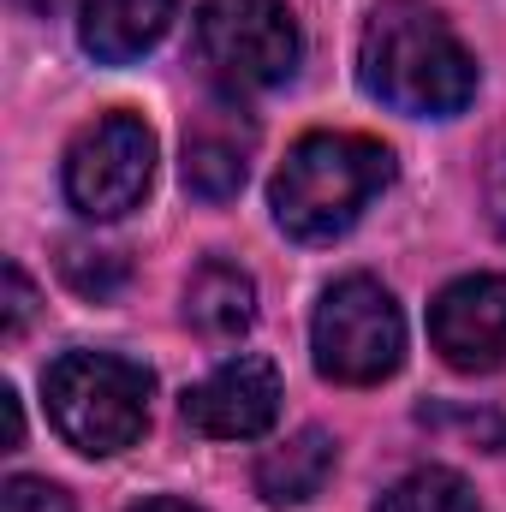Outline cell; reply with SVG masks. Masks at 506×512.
I'll return each instance as SVG.
<instances>
[{
    "mask_svg": "<svg viewBox=\"0 0 506 512\" xmlns=\"http://www.w3.org/2000/svg\"><path fill=\"white\" fill-rule=\"evenodd\" d=\"M358 84L411 120H453L477 96V60L429 0H381L358 42Z\"/></svg>",
    "mask_w": 506,
    "mask_h": 512,
    "instance_id": "1",
    "label": "cell"
},
{
    "mask_svg": "<svg viewBox=\"0 0 506 512\" xmlns=\"http://www.w3.org/2000/svg\"><path fill=\"white\" fill-rule=\"evenodd\" d=\"M393 185V149L364 131H310L274 173V227L298 245H328Z\"/></svg>",
    "mask_w": 506,
    "mask_h": 512,
    "instance_id": "2",
    "label": "cell"
},
{
    "mask_svg": "<svg viewBox=\"0 0 506 512\" xmlns=\"http://www.w3.org/2000/svg\"><path fill=\"white\" fill-rule=\"evenodd\" d=\"M42 393H48L54 429L78 453L108 459V453H126L131 441L149 429L155 376L143 364L120 358V352H66V358L48 364Z\"/></svg>",
    "mask_w": 506,
    "mask_h": 512,
    "instance_id": "3",
    "label": "cell"
},
{
    "mask_svg": "<svg viewBox=\"0 0 506 512\" xmlns=\"http://www.w3.org/2000/svg\"><path fill=\"white\" fill-rule=\"evenodd\" d=\"M316 370L340 387H376L405 364V316L370 274H346L322 292L310 322Z\"/></svg>",
    "mask_w": 506,
    "mask_h": 512,
    "instance_id": "4",
    "label": "cell"
},
{
    "mask_svg": "<svg viewBox=\"0 0 506 512\" xmlns=\"http://www.w3.org/2000/svg\"><path fill=\"white\" fill-rule=\"evenodd\" d=\"M197 60L233 96L274 90L298 72L304 36L286 0H203L197 6Z\"/></svg>",
    "mask_w": 506,
    "mask_h": 512,
    "instance_id": "5",
    "label": "cell"
},
{
    "mask_svg": "<svg viewBox=\"0 0 506 512\" xmlns=\"http://www.w3.org/2000/svg\"><path fill=\"white\" fill-rule=\"evenodd\" d=\"M155 179V131L137 114H102L66 149V197L90 221H120L143 203Z\"/></svg>",
    "mask_w": 506,
    "mask_h": 512,
    "instance_id": "6",
    "label": "cell"
},
{
    "mask_svg": "<svg viewBox=\"0 0 506 512\" xmlns=\"http://www.w3.org/2000/svg\"><path fill=\"white\" fill-rule=\"evenodd\" d=\"M429 340L465 376L501 370L506 364V274H465V280L441 286L435 304H429Z\"/></svg>",
    "mask_w": 506,
    "mask_h": 512,
    "instance_id": "7",
    "label": "cell"
},
{
    "mask_svg": "<svg viewBox=\"0 0 506 512\" xmlns=\"http://www.w3.org/2000/svg\"><path fill=\"white\" fill-rule=\"evenodd\" d=\"M280 417V370L256 352L227 358L185 393V423L209 441H256Z\"/></svg>",
    "mask_w": 506,
    "mask_h": 512,
    "instance_id": "8",
    "label": "cell"
},
{
    "mask_svg": "<svg viewBox=\"0 0 506 512\" xmlns=\"http://www.w3.org/2000/svg\"><path fill=\"white\" fill-rule=\"evenodd\" d=\"M173 12L179 0H84L78 42L102 66H126V60H143L173 30Z\"/></svg>",
    "mask_w": 506,
    "mask_h": 512,
    "instance_id": "9",
    "label": "cell"
},
{
    "mask_svg": "<svg viewBox=\"0 0 506 512\" xmlns=\"http://www.w3.org/2000/svg\"><path fill=\"white\" fill-rule=\"evenodd\" d=\"M185 322H191L203 340H239V334H251L256 280L239 262L209 256V262L191 274V286H185Z\"/></svg>",
    "mask_w": 506,
    "mask_h": 512,
    "instance_id": "10",
    "label": "cell"
},
{
    "mask_svg": "<svg viewBox=\"0 0 506 512\" xmlns=\"http://www.w3.org/2000/svg\"><path fill=\"white\" fill-rule=\"evenodd\" d=\"M328 477H334V435L328 429H298L292 441H280L256 459V495L268 507H304L322 495Z\"/></svg>",
    "mask_w": 506,
    "mask_h": 512,
    "instance_id": "11",
    "label": "cell"
},
{
    "mask_svg": "<svg viewBox=\"0 0 506 512\" xmlns=\"http://www.w3.org/2000/svg\"><path fill=\"white\" fill-rule=\"evenodd\" d=\"M245 155H251V137L245 131H227V126H215V120L185 131V185H191V197H203V203L239 197Z\"/></svg>",
    "mask_w": 506,
    "mask_h": 512,
    "instance_id": "12",
    "label": "cell"
},
{
    "mask_svg": "<svg viewBox=\"0 0 506 512\" xmlns=\"http://www.w3.org/2000/svg\"><path fill=\"white\" fill-rule=\"evenodd\" d=\"M376 512H483V501L471 495V483L447 465H423L411 477H399L387 495L376 501Z\"/></svg>",
    "mask_w": 506,
    "mask_h": 512,
    "instance_id": "13",
    "label": "cell"
},
{
    "mask_svg": "<svg viewBox=\"0 0 506 512\" xmlns=\"http://www.w3.org/2000/svg\"><path fill=\"white\" fill-rule=\"evenodd\" d=\"M60 280L78 292V298H96L108 304L120 286H126V256L120 251H102V245H60Z\"/></svg>",
    "mask_w": 506,
    "mask_h": 512,
    "instance_id": "14",
    "label": "cell"
},
{
    "mask_svg": "<svg viewBox=\"0 0 506 512\" xmlns=\"http://www.w3.org/2000/svg\"><path fill=\"white\" fill-rule=\"evenodd\" d=\"M0 512H78V507H72V495H66L60 483H48V477H12V483L0 489Z\"/></svg>",
    "mask_w": 506,
    "mask_h": 512,
    "instance_id": "15",
    "label": "cell"
},
{
    "mask_svg": "<svg viewBox=\"0 0 506 512\" xmlns=\"http://www.w3.org/2000/svg\"><path fill=\"white\" fill-rule=\"evenodd\" d=\"M30 316H36V286L24 280L18 262H6V340H18L30 328Z\"/></svg>",
    "mask_w": 506,
    "mask_h": 512,
    "instance_id": "16",
    "label": "cell"
},
{
    "mask_svg": "<svg viewBox=\"0 0 506 512\" xmlns=\"http://www.w3.org/2000/svg\"><path fill=\"white\" fill-rule=\"evenodd\" d=\"M489 221H495V233L506 239V149L495 155V167H489Z\"/></svg>",
    "mask_w": 506,
    "mask_h": 512,
    "instance_id": "17",
    "label": "cell"
},
{
    "mask_svg": "<svg viewBox=\"0 0 506 512\" xmlns=\"http://www.w3.org/2000/svg\"><path fill=\"white\" fill-rule=\"evenodd\" d=\"M0 405H6V453H12V447L24 441V411H18V393H12V387L0 393Z\"/></svg>",
    "mask_w": 506,
    "mask_h": 512,
    "instance_id": "18",
    "label": "cell"
},
{
    "mask_svg": "<svg viewBox=\"0 0 506 512\" xmlns=\"http://www.w3.org/2000/svg\"><path fill=\"white\" fill-rule=\"evenodd\" d=\"M131 512H203V507H191V501H143V507H131Z\"/></svg>",
    "mask_w": 506,
    "mask_h": 512,
    "instance_id": "19",
    "label": "cell"
},
{
    "mask_svg": "<svg viewBox=\"0 0 506 512\" xmlns=\"http://www.w3.org/2000/svg\"><path fill=\"white\" fill-rule=\"evenodd\" d=\"M18 6H24V12H36V18H48V12H60L66 0H18Z\"/></svg>",
    "mask_w": 506,
    "mask_h": 512,
    "instance_id": "20",
    "label": "cell"
}]
</instances>
